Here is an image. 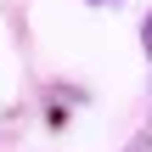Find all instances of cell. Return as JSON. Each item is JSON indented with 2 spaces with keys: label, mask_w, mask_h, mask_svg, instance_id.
<instances>
[{
  "label": "cell",
  "mask_w": 152,
  "mask_h": 152,
  "mask_svg": "<svg viewBox=\"0 0 152 152\" xmlns=\"http://www.w3.org/2000/svg\"><path fill=\"white\" fill-rule=\"evenodd\" d=\"M141 45H147V56H152V11H147V23H141Z\"/></svg>",
  "instance_id": "6da1fadb"
}]
</instances>
